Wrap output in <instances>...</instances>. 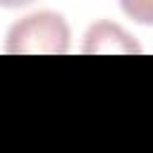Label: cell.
Here are the masks:
<instances>
[{
    "instance_id": "obj_1",
    "label": "cell",
    "mask_w": 153,
    "mask_h": 153,
    "mask_svg": "<svg viewBox=\"0 0 153 153\" xmlns=\"http://www.w3.org/2000/svg\"><path fill=\"white\" fill-rule=\"evenodd\" d=\"M5 50L12 55H65L69 50V26L57 12H36L7 31Z\"/></svg>"
},
{
    "instance_id": "obj_2",
    "label": "cell",
    "mask_w": 153,
    "mask_h": 153,
    "mask_svg": "<svg viewBox=\"0 0 153 153\" xmlns=\"http://www.w3.org/2000/svg\"><path fill=\"white\" fill-rule=\"evenodd\" d=\"M84 53H139V45L117 24L100 22L88 29Z\"/></svg>"
},
{
    "instance_id": "obj_3",
    "label": "cell",
    "mask_w": 153,
    "mask_h": 153,
    "mask_svg": "<svg viewBox=\"0 0 153 153\" xmlns=\"http://www.w3.org/2000/svg\"><path fill=\"white\" fill-rule=\"evenodd\" d=\"M122 12L146 26H153V0H120Z\"/></svg>"
},
{
    "instance_id": "obj_4",
    "label": "cell",
    "mask_w": 153,
    "mask_h": 153,
    "mask_svg": "<svg viewBox=\"0 0 153 153\" xmlns=\"http://www.w3.org/2000/svg\"><path fill=\"white\" fill-rule=\"evenodd\" d=\"M33 0H0V7H10V10H14V7H24V5H31Z\"/></svg>"
}]
</instances>
